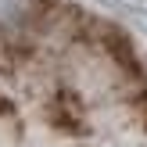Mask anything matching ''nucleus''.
Here are the masks:
<instances>
[{
	"label": "nucleus",
	"mask_w": 147,
	"mask_h": 147,
	"mask_svg": "<svg viewBox=\"0 0 147 147\" xmlns=\"http://www.w3.org/2000/svg\"><path fill=\"white\" fill-rule=\"evenodd\" d=\"M0 147H147V50L65 0H0Z\"/></svg>",
	"instance_id": "nucleus-1"
}]
</instances>
